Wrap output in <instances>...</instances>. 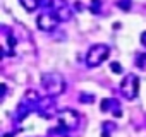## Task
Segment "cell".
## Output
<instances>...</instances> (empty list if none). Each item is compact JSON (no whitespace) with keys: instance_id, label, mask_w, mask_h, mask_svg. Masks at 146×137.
Masks as SVG:
<instances>
[{"instance_id":"6da1fadb","label":"cell","mask_w":146,"mask_h":137,"mask_svg":"<svg viewBox=\"0 0 146 137\" xmlns=\"http://www.w3.org/2000/svg\"><path fill=\"white\" fill-rule=\"evenodd\" d=\"M40 81H41V88L48 96L57 98L65 91V79L60 72H43Z\"/></svg>"},{"instance_id":"7a4b0ae2","label":"cell","mask_w":146,"mask_h":137,"mask_svg":"<svg viewBox=\"0 0 146 137\" xmlns=\"http://www.w3.org/2000/svg\"><path fill=\"white\" fill-rule=\"evenodd\" d=\"M57 122H58V128H62L64 132H69V130H74V128L79 127L81 117L76 110L64 108V110L57 111Z\"/></svg>"},{"instance_id":"3957f363","label":"cell","mask_w":146,"mask_h":137,"mask_svg":"<svg viewBox=\"0 0 146 137\" xmlns=\"http://www.w3.org/2000/svg\"><path fill=\"white\" fill-rule=\"evenodd\" d=\"M110 55V46L105 45V43H96L93 45L88 53H86V65L90 68H95V67H100Z\"/></svg>"},{"instance_id":"277c9868","label":"cell","mask_w":146,"mask_h":137,"mask_svg":"<svg viewBox=\"0 0 146 137\" xmlns=\"http://www.w3.org/2000/svg\"><path fill=\"white\" fill-rule=\"evenodd\" d=\"M120 93L125 99L132 101L134 98H137V93H139V77L136 74H127L124 77V81L120 82Z\"/></svg>"},{"instance_id":"5b68a950","label":"cell","mask_w":146,"mask_h":137,"mask_svg":"<svg viewBox=\"0 0 146 137\" xmlns=\"http://www.w3.org/2000/svg\"><path fill=\"white\" fill-rule=\"evenodd\" d=\"M52 11H53V14L57 16V19L60 22H69L72 19V16H74V11L70 9L67 0H53Z\"/></svg>"},{"instance_id":"8992f818","label":"cell","mask_w":146,"mask_h":137,"mask_svg":"<svg viewBox=\"0 0 146 137\" xmlns=\"http://www.w3.org/2000/svg\"><path fill=\"white\" fill-rule=\"evenodd\" d=\"M58 19H57V16L53 14V12H43V14H40L38 17H36V26H38V29L40 31H45V33H50V31H53L57 26H58Z\"/></svg>"},{"instance_id":"52a82bcc","label":"cell","mask_w":146,"mask_h":137,"mask_svg":"<svg viewBox=\"0 0 146 137\" xmlns=\"http://www.w3.org/2000/svg\"><path fill=\"white\" fill-rule=\"evenodd\" d=\"M102 111H112L115 117H120L122 111H120V103L115 99V98H105L102 99V105H100Z\"/></svg>"},{"instance_id":"ba28073f","label":"cell","mask_w":146,"mask_h":137,"mask_svg":"<svg viewBox=\"0 0 146 137\" xmlns=\"http://www.w3.org/2000/svg\"><path fill=\"white\" fill-rule=\"evenodd\" d=\"M31 111H33V108H31L28 103H24V101L21 99V103L17 105V108H16V111H14V117H16V120H17V122H23V120L31 113Z\"/></svg>"},{"instance_id":"9c48e42d","label":"cell","mask_w":146,"mask_h":137,"mask_svg":"<svg viewBox=\"0 0 146 137\" xmlns=\"http://www.w3.org/2000/svg\"><path fill=\"white\" fill-rule=\"evenodd\" d=\"M115 128H117V125L113 123V122H103L102 123V137H110L113 132H115Z\"/></svg>"},{"instance_id":"30bf717a","label":"cell","mask_w":146,"mask_h":137,"mask_svg":"<svg viewBox=\"0 0 146 137\" xmlns=\"http://www.w3.org/2000/svg\"><path fill=\"white\" fill-rule=\"evenodd\" d=\"M21 5L28 11V12H35L40 7V0H19Z\"/></svg>"},{"instance_id":"8fae6325","label":"cell","mask_w":146,"mask_h":137,"mask_svg":"<svg viewBox=\"0 0 146 137\" xmlns=\"http://www.w3.org/2000/svg\"><path fill=\"white\" fill-rule=\"evenodd\" d=\"M90 11L91 14H102V0H91Z\"/></svg>"},{"instance_id":"7c38bea8","label":"cell","mask_w":146,"mask_h":137,"mask_svg":"<svg viewBox=\"0 0 146 137\" xmlns=\"http://www.w3.org/2000/svg\"><path fill=\"white\" fill-rule=\"evenodd\" d=\"M79 101L84 103V105H90V103L95 101V96H93V94H88V93H81V94H79Z\"/></svg>"},{"instance_id":"4fadbf2b","label":"cell","mask_w":146,"mask_h":137,"mask_svg":"<svg viewBox=\"0 0 146 137\" xmlns=\"http://www.w3.org/2000/svg\"><path fill=\"white\" fill-rule=\"evenodd\" d=\"M136 63H137V67L144 68V67H146V53H137V57H136Z\"/></svg>"},{"instance_id":"5bb4252c","label":"cell","mask_w":146,"mask_h":137,"mask_svg":"<svg viewBox=\"0 0 146 137\" xmlns=\"http://www.w3.org/2000/svg\"><path fill=\"white\" fill-rule=\"evenodd\" d=\"M117 5H119L122 11H131V0H119Z\"/></svg>"},{"instance_id":"9a60e30c","label":"cell","mask_w":146,"mask_h":137,"mask_svg":"<svg viewBox=\"0 0 146 137\" xmlns=\"http://www.w3.org/2000/svg\"><path fill=\"white\" fill-rule=\"evenodd\" d=\"M110 68H112V72H115V74H122V67H120L119 62H112L110 63Z\"/></svg>"},{"instance_id":"2e32d148","label":"cell","mask_w":146,"mask_h":137,"mask_svg":"<svg viewBox=\"0 0 146 137\" xmlns=\"http://www.w3.org/2000/svg\"><path fill=\"white\" fill-rule=\"evenodd\" d=\"M53 0H40V7L41 9H52Z\"/></svg>"},{"instance_id":"e0dca14e","label":"cell","mask_w":146,"mask_h":137,"mask_svg":"<svg viewBox=\"0 0 146 137\" xmlns=\"http://www.w3.org/2000/svg\"><path fill=\"white\" fill-rule=\"evenodd\" d=\"M7 45H9V46H11V48H12V46H16V38H14V36H11V34H9V38H7Z\"/></svg>"},{"instance_id":"ac0fdd59","label":"cell","mask_w":146,"mask_h":137,"mask_svg":"<svg viewBox=\"0 0 146 137\" xmlns=\"http://www.w3.org/2000/svg\"><path fill=\"white\" fill-rule=\"evenodd\" d=\"M141 45H143V46L146 48V31H144V33L141 34Z\"/></svg>"}]
</instances>
